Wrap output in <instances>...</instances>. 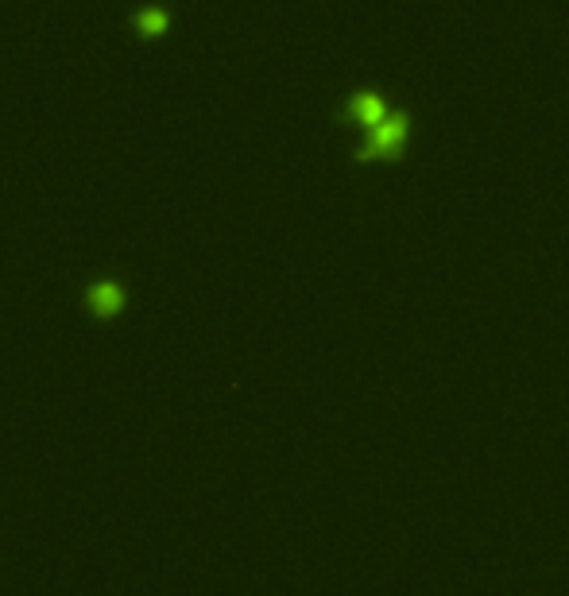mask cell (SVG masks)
<instances>
[{
  "instance_id": "cell-1",
  "label": "cell",
  "mask_w": 569,
  "mask_h": 596,
  "mask_svg": "<svg viewBox=\"0 0 569 596\" xmlns=\"http://www.w3.org/2000/svg\"><path fill=\"white\" fill-rule=\"evenodd\" d=\"M124 287H120L117 279H101V283H93L90 291H86V306H90V314L97 322H109V318H117L120 310H124Z\"/></svg>"
},
{
  "instance_id": "cell-2",
  "label": "cell",
  "mask_w": 569,
  "mask_h": 596,
  "mask_svg": "<svg viewBox=\"0 0 569 596\" xmlns=\"http://www.w3.org/2000/svg\"><path fill=\"white\" fill-rule=\"evenodd\" d=\"M403 140H407V124H403L399 117H388L384 124H376V132H372L368 148L360 151V159H376V155H395V151L403 148Z\"/></svg>"
},
{
  "instance_id": "cell-3",
  "label": "cell",
  "mask_w": 569,
  "mask_h": 596,
  "mask_svg": "<svg viewBox=\"0 0 569 596\" xmlns=\"http://www.w3.org/2000/svg\"><path fill=\"white\" fill-rule=\"evenodd\" d=\"M353 113H357V120H364V124H384V120L391 117L388 105H384V97H360L357 105H353Z\"/></svg>"
},
{
  "instance_id": "cell-4",
  "label": "cell",
  "mask_w": 569,
  "mask_h": 596,
  "mask_svg": "<svg viewBox=\"0 0 569 596\" xmlns=\"http://www.w3.org/2000/svg\"><path fill=\"white\" fill-rule=\"evenodd\" d=\"M163 28H167V12H159V8L140 12V31H144V35H159Z\"/></svg>"
}]
</instances>
